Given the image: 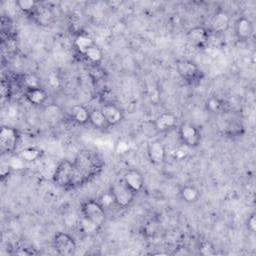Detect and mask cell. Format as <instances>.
<instances>
[{"mask_svg": "<svg viewBox=\"0 0 256 256\" xmlns=\"http://www.w3.org/2000/svg\"><path fill=\"white\" fill-rule=\"evenodd\" d=\"M99 160L97 156L88 150H84L78 153L73 161L75 167V180L74 185H81L89 180L97 173V169H100L98 164Z\"/></svg>", "mask_w": 256, "mask_h": 256, "instance_id": "1", "label": "cell"}, {"mask_svg": "<svg viewBox=\"0 0 256 256\" xmlns=\"http://www.w3.org/2000/svg\"><path fill=\"white\" fill-rule=\"evenodd\" d=\"M52 179L53 182L61 188L73 187L75 180L74 163L68 159L61 160L54 169Z\"/></svg>", "mask_w": 256, "mask_h": 256, "instance_id": "2", "label": "cell"}, {"mask_svg": "<svg viewBox=\"0 0 256 256\" xmlns=\"http://www.w3.org/2000/svg\"><path fill=\"white\" fill-rule=\"evenodd\" d=\"M175 67L179 76L189 84H197L204 77L202 70L191 60L179 59L176 61Z\"/></svg>", "mask_w": 256, "mask_h": 256, "instance_id": "3", "label": "cell"}, {"mask_svg": "<svg viewBox=\"0 0 256 256\" xmlns=\"http://www.w3.org/2000/svg\"><path fill=\"white\" fill-rule=\"evenodd\" d=\"M82 216L97 225L99 228L106 221V213L103 206L93 199H88L81 204Z\"/></svg>", "mask_w": 256, "mask_h": 256, "instance_id": "4", "label": "cell"}, {"mask_svg": "<svg viewBox=\"0 0 256 256\" xmlns=\"http://www.w3.org/2000/svg\"><path fill=\"white\" fill-rule=\"evenodd\" d=\"M110 191L114 197L115 204L120 208H127L130 206L136 195V193L133 192L122 179L114 182Z\"/></svg>", "mask_w": 256, "mask_h": 256, "instance_id": "5", "label": "cell"}, {"mask_svg": "<svg viewBox=\"0 0 256 256\" xmlns=\"http://www.w3.org/2000/svg\"><path fill=\"white\" fill-rule=\"evenodd\" d=\"M178 135L181 143L188 148H194L200 144V132L198 128L191 123H182L178 127Z\"/></svg>", "mask_w": 256, "mask_h": 256, "instance_id": "6", "label": "cell"}, {"mask_svg": "<svg viewBox=\"0 0 256 256\" xmlns=\"http://www.w3.org/2000/svg\"><path fill=\"white\" fill-rule=\"evenodd\" d=\"M19 141L18 130L10 127L3 126L0 130V149L3 153H14Z\"/></svg>", "mask_w": 256, "mask_h": 256, "instance_id": "7", "label": "cell"}, {"mask_svg": "<svg viewBox=\"0 0 256 256\" xmlns=\"http://www.w3.org/2000/svg\"><path fill=\"white\" fill-rule=\"evenodd\" d=\"M54 247L58 254L62 256H72L75 254L77 245L72 236L64 232H58L54 235Z\"/></svg>", "mask_w": 256, "mask_h": 256, "instance_id": "8", "label": "cell"}, {"mask_svg": "<svg viewBox=\"0 0 256 256\" xmlns=\"http://www.w3.org/2000/svg\"><path fill=\"white\" fill-rule=\"evenodd\" d=\"M33 21L42 27H47L50 26L54 20H55V14L53 12V10L51 8H49L48 6L39 3L36 6V8L34 9V11L30 14Z\"/></svg>", "mask_w": 256, "mask_h": 256, "instance_id": "9", "label": "cell"}, {"mask_svg": "<svg viewBox=\"0 0 256 256\" xmlns=\"http://www.w3.org/2000/svg\"><path fill=\"white\" fill-rule=\"evenodd\" d=\"M147 156L153 165H162L166 160V149L164 144L159 140L149 141L147 144Z\"/></svg>", "mask_w": 256, "mask_h": 256, "instance_id": "10", "label": "cell"}, {"mask_svg": "<svg viewBox=\"0 0 256 256\" xmlns=\"http://www.w3.org/2000/svg\"><path fill=\"white\" fill-rule=\"evenodd\" d=\"M210 37L209 31L203 26H194L186 33L187 41L198 48H203L208 43Z\"/></svg>", "mask_w": 256, "mask_h": 256, "instance_id": "11", "label": "cell"}, {"mask_svg": "<svg viewBox=\"0 0 256 256\" xmlns=\"http://www.w3.org/2000/svg\"><path fill=\"white\" fill-rule=\"evenodd\" d=\"M234 32L238 40L246 41L250 39L254 33V25L247 17H239L234 24Z\"/></svg>", "mask_w": 256, "mask_h": 256, "instance_id": "12", "label": "cell"}, {"mask_svg": "<svg viewBox=\"0 0 256 256\" xmlns=\"http://www.w3.org/2000/svg\"><path fill=\"white\" fill-rule=\"evenodd\" d=\"M122 180L135 193L140 192L144 186V178L142 174L136 169L127 170L123 174Z\"/></svg>", "mask_w": 256, "mask_h": 256, "instance_id": "13", "label": "cell"}, {"mask_svg": "<svg viewBox=\"0 0 256 256\" xmlns=\"http://www.w3.org/2000/svg\"><path fill=\"white\" fill-rule=\"evenodd\" d=\"M100 110L102 111L110 126H115L119 124L124 118L123 111L116 104H102Z\"/></svg>", "mask_w": 256, "mask_h": 256, "instance_id": "14", "label": "cell"}, {"mask_svg": "<svg viewBox=\"0 0 256 256\" xmlns=\"http://www.w3.org/2000/svg\"><path fill=\"white\" fill-rule=\"evenodd\" d=\"M177 116L171 112L161 113L154 120L155 127L159 133L166 132L177 125Z\"/></svg>", "mask_w": 256, "mask_h": 256, "instance_id": "15", "label": "cell"}, {"mask_svg": "<svg viewBox=\"0 0 256 256\" xmlns=\"http://www.w3.org/2000/svg\"><path fill=\"white\" fill-rule=\"evenodd\" d=\"M24 96L30 104L35 106L43 105L48 98L47 92L41 86L26 89L24 92Z\"/></svg>", "mask_w": 256, "mask_h": 256, "instance_id": "16", "label": "cell"}, {"mask_svg": "<svg viewBox=\"0 0 256 256\" xmlns=\"http://www.w3.org/2000/svg\"><path fill=\"white\" fill-rule=\"evenodd\" d=\"M230 24V17L224 11H218L211 20V31L214 33L225 32Z\"/></svg>", "mask_w": 256, "mask_h": 256, "instance_id": "17", "label": "cell"}, {"mask_svg": "<svg viewBox=\"0 0 256 256\" xmlns=\"http://www.w3.org/2000/svg\"><path fill=\"white\" fill-rule=\"evenodd\" d=\"M71 114V118L72 120L80 125H84L86 123H89V115H90V110L85 107L84 105H74L71 108L70 111Z\"/></svg>", "mask_w": 256, "mask_h": 256, "instance_id": "18", "label": "cell"}, {"mask_svg": "<svg viewBox=\"0 0 256 256\" xmlns=\"http://www.w3.org/2000/svg\"><path fill=\"white\" fill-rule=\"evenodd\" d=\"M89 123L96 129L98 130H106L110 128L111 126L107 122L105 116L103 115L102 111L99 109H91L90 110V115H89Z\"/></svg>", "mask_w": 256, "mask_h": 256, "instance_id": "19", "label": "cell"}, {"mask_svg": "<svg viewBox=\"0 0 256 256\" xmlns=\"http://www.w3.org/2000/svg\"><path fill=\"white\" fill-rule=\"evenodd\" d=\"M180 198L188 204H192L198 201L200 197V191L194 185H184L179 191Z\"/></svg>", "mask_w": 256, "mask_h": 256, "instance_id": "20", "label": "cell"}, {"mask_svg": "<svg viewBox=\"0 0 256 256\" xmlns=\"http://www.w3.org/2000/svg\"><path fill=\"white\" fill-rule=\"evenodd\" d=\"M42 154L43 151L38 147H26L17 153V155L25 163H30L39 160L42 157Z\"/></svg>", "mask_w": 256, "mask_h": 256, "instance_id": "21", "label": "cell"}, {"mask_svg": "<svg viewBox=\"0 0 256 256\" xmlns=\"http://www.w3.org/2000/svg\"><path fill=\"white\" fill-rule=\"evenodd\" d=\"M93 44H95L93 39L89 35L84 33L78 34L74 40V46L81 55H83L86 52V50Z\"/></svg>", "mask_w": 256, "mask_h": 256, "instance_id": "22", "label": "cell"}, {"mask_svg": "<svg viewBox=\"0 0 256 256\" xmlns=\"http://www.w3.org/2000/svg\"><path fill=\"white\" fill-rule=\"evenodd\" d=\"M83 56L87 62L94 64H100L103 60V52L101 48L98 45H96V43L89 47L83 54Z\"/></svg>", "mask_w": 256, "mask_h": 256, "instance_id": "23", "label": "cell"}, {"mask_svg": "<svg viewBox=\"0 0 256 256\" xmlns=\"http://www.w3.org/2000/svg\"><path fill=\"white\" fill-rule=\"evenodd\" d=\"M21 85L26 89L29 88H34V87H39L40 86V81L39 78L35 74H24L21 77Z\"/></svg>", "mask_w": 256, "mask_h": 256, "instance_id": "24", "label": "cell"}, {"mask_svg": "<svg viewBox=\"0 0 256 256\" xmlns=\"http://www.w3.org/2000/svg\"><path fill=\"white\" fill-rule=\"evenodd\" d=\"M15 4L19 10L30 15L38 5V2L35 0H18Z\"/></svg>", "mask_w": 256, "mask_h": 256, "instance_id": "25", "label": "cell"}, {"mask_svg": "<svg viewBox=\"0 0 256 256\" xmlns=\"http://www.w3.org/2000/svg\"><path fill=\"white\" fill-rule=\"evenodd\" d=\"M224 107V103L221 99H219L218 97H210L207 99L206 101V108L212 112V113H216L219 112L223 109Z\"/></svg>", "mask_w": 256, "mask_h": 256, "instance_id": "26", "label": "cell"}, {"mask_svg": "<svg viewBox=\"0 0 256 256\" xmlns=\"http://www.w3.org/2000/svg\"><path fill=\"white\" fill-rule=\"evenodd\" d=\"M44 115H45V119L49 122L51 121H55L56 119H58L61 115V111L59 109L58 106L51 104L46 106L45 110H44Z\"/></svg>", "mask_w": 256, "mask_h": 256, "instance_id": "27", "label": "cell"}, {"mask_svg": "<svg viewBox=\"0 0 256 256\" xmlns=\"http://www.w3.org/2000/svg\"><path fill=\"white\" fill-rule=\"evenodd\" d=\"M86 64H87V71L93 79L98 80L103 77V70L101 69L100 64H94L87 61H86Z\"/></svg>", "mask_w": 256, "mask_h": 256, "instance_id": "28", "label": "cell"}, {"mask_svg": "<svg viewBox=\"0 0 256 256\" xmlns=\"http://www.w3.org/2000/svg\"><path fill=\"white\" fill-rule=\"evenodd\" d=\"M97 201L103 206L104 209L105 208H109L111 205H116L114 197H113V195H112L110 190L105 192V193H102Z\"/></svg>", "mask_w": 256, "mask_h": 256, "instance_id": "29", "label": "cell"}, {"mask_svg": "<svg viewBox=\"0 0 256 256\" xmlns=\"http://www.w3.org/2000/svg\"><path fill=\"white\" fill-rule=\"evenodd\" d=\"M130 149V145L129 142L125 139H118L117 142L115 143V148L114 151L117 155H124L126 154Z\"/></svg>", "mask_w": 256, "mask_h": 256, "instance_id": "30", "label": "cell"}, {"mask_svg": "<svg viewBox=\"0 0 256 256\" xmlns=\"http://www.w3.org/2000/svg\"><path fill=\"white\" fill-rule=\"evenodd\" d=\"M80 223H81L80 226H81L83 232L86 233V234H92V233L96 232L99 228L97 225H95L94 223H92L91 221H89L88 219H86L83 216H82V219H81Z\"/></svg>", "mask_w": 256, "mask_h": 256, "instance_id": "31", "label": "cell"}, {"mask_svg": "<svg viewBox=\"0 0 256 256\" xmlns=\"http://www.w3.org/2000/svg\"><path fill=\"white\" fill-rule=\"evenodd\" d=\"M141 130L142 132L147 135L148 137H153L154 135L158 134L159 132L157 131L156 127H155V124H154V121H146L142 124L141 126Z\"/></svg>", "mask_w": 256, "mask_h": 256, "instance_id": "32", "label": "cell"}, {"mask_svg": "<svg viewBox=\"0 0 256 256\" xmlns=\"http://www.w3.org/2000/svg\"><path fill=\"white\" fill-rule=\"evenodd\" d=\"M12 170H20L22 168H24V165H25V162L17 155H13L10 157V160H8Z\"/></svg>", "mask_w": 256, "mask_h": 256, "instance_id": "33", "label": "cell"}, {"mask_svg": "<svg viewBox=\"0 0 256 256\" xmlns=\"http://www.w3.org/2000/svg\"><path fill=\"white\" fill-rule=\"evenodd\" d=\"M100 99L102 101V104H115V95L110 90H103L101 92Z\"/></svg>", "mask_w": 256, "mask_h": 256, "instance_id": "34", "label": "cell"}, {"mask_svg": "<svg viewBox=\"0 0 256 256\" xmlns=\"http://www.w3.org/2000/svg\"><path fill=\"white\" fill-rule=\"evenodd\" d=\"M12 171V168L9 164V162H5V161H2L1 162V165H0V175H1V179L4 180L6 177H8V175L11 173Z\"/></svg>", "mask_w": 256, "mask_h": 256, "instance_id": "35", "label": "cell"}, {"mask_svg": "<svg viewBox=\"0 0 256 256\" xmlns=\"http://www.w3.org/2000/svg\"><path fill=\"white\" fill-rule=\"evenodd\" d=\"M11 92H12V88H11L10 83L3 79L2 82H1V95H2V98H5V97L8 98L11 95Z\"/></svg>", "mask_w": 256, "mask_h": 256, "instance_id": "36", "label": "cell"}, {"mask_svg": "<svg viewBox=\"0 0 256 256\" xmlns=\"http://www.w3.org/2000/svg\"><path fill=\"white\" fill-rule=\"evenodd\" d=\"M247 229L251 232V233H255L256 231V214L255 213H251L247 219Z\"/></svg>", "mask_w": 256, "mask_h": 256, "instance_id": "37", "label": "cell"}, {"mask_svg": "<svg viewBox=\"0 0 256 256\" xmlns=\"http://www.w3.org/2000/svg\"><path fill=\"white\" fill-rule=\"evenodd\" d=\"M187 149H189V148H188L187 146H185V145L182 144V146L179 147V148L176 150V152H175V157L178 158V159L183 158V157L187 154V152H186Z\"/></svg>", "mask_w": 256, "mask_h": 256, "instance_id": "38", "label": "cell"}]
</instances>
